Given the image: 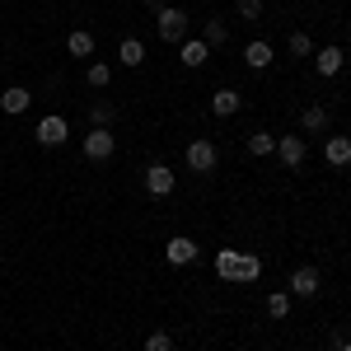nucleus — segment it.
Segmentation results:
<instances>
[{"label": "nucleus", "mask_w": 351, "mask_h": 351, "mask_svg": "<svg viewBox=\"0 0 351 351\" xmlns=\"http://www.w3.org/2000/svg\"><path fill=\"white\" fill-rule=\"evenodd\" d=\"M145 351H173V337L169 332H150L145 337Z\"/></svg>", "instance_id": "b1692460"}, {"label": "nucleus", "mask_w": 351, "mask_h": 351, "mask_svg": "<svg viewBox=\"0 0 351 351\" xmlns=\"http://www.w3.org/2000/svg\"><path fill=\"white\" fill-rule=\"evenodd\" d=\"M337 351H351V342H337Z\"/></svg>", "instance_id": "cd10ccee"}, {"label": "nucleus", "mask_w": 351, "mask_h": 351, "mask_svg": "<svg viewBox=\"0 0 351 351\" xmlns=\"http://www.w3.org/2000/svg\"><path fill=\"white\" fill-rule=\"evenodd\" d=\"M239 14L243 19H258L263 14V0H239Z\"/></svg>", "instance_id": "a878e982"}, {"label": "nucleus", "mask_w": 351, "mask_h": 351, "mask_svg": "<svg viewBox=\"0 0 351 351\" xmlns=\"http://www.w3.org/2000/svg\"><path fill=\"white\" fill-rule=\"evenodd\" d=\"M225 38H230V28L220 24V19H211V24H206V38H202V43H206V47H225Z\"/></svg>", "instance_id": "412c9836"}, {"label": "nucleus", "mask_w": 351, "mask_h": 351, "mask_svg": "<svg viewBox=\"0 0 351 351\" xmlns=\"http://www.w3.org/2000/svg\"><path fill=\"white\" fill-rule=\"evenodd\" d=\"M276 155H281V164L300 169V164H304V141H300V136H276Z\"/></svg>", "instance_id": "1a4fd4ad"}, {"label": "nucleus", "mask_w": 351, "mask_h": 351, "mask_svg": "<svg viewBox=\"0 0 351 351\" xmlns=\"http://www.w3.org/2000/svg\"><path fill=\"white\" fill-rule=\"evenodd\" d=\"M216 276H220V281H258V276H263V263H258L253 253L220 248V253H216Z\"/></svg>", "instance_id": "f257e3e1"}, {"label": "nucleus", "mask_w": 351, "mask_h": 351, "mask_svg": "<svg viewBox=\"0 0 351 351\" xmlns=\"http://www.w3.org/2000/svg\"><path fill=\"white\" fill-rule=\"evenodd\" d=\"M164 258H169L173 267H188V263H197V243L178 234V239H169V243H164Z\"/></svg>", "instance_id": "6e6552de"}, {"label": "nucleus", "mask_w": 351, "mask_h": 351, "mask_svg": "<svg viewBox=\"0 0 351 351\" xmlns=\"http://www.w3.org/2000/svg\"><path fill=\"white\" fill-rule=\"evenodd\" d=\"M145 192H150V197H169V192H173V169H169V164H150V169H145Z\"/></svg>", "instance_id": "20e7f679"}, {"label": "nucleus", "mask_w": 351, "mask_h": 351, "mask_svg": "<svg viewBox=\"0 0 351 351\" xmlns=\"http://www.w3.org/2000/svg\"><path fill=\"white\" fill-rule=\"evenodd\" d=\"M267 314L271 319H286V314H291V295H286V291H271L267 295Z\"/></svg>", "instance_id": "aec40b11"}, {"label": "nucleus", "mask_w": 351, "mask_h": 351, "mask_svg": "<svg viewBox=\"0 0 351 351\" xmlns=\"http://www.w3.org/2000/svg\"><path fill=\"white\" fill-rule=\"evenodd\" d=\"M89 122H94V127H112V104H94V108H89Z\"/></svg>", "instance_id": "5701e85b"}, {"label": "nucleus", "mask_w": 351, "mask_h": 351, "mask_svg": "<svg viewBox=\"0 0 351 351\" xmlns=\"http://www.w3.org/2000/svg\"><path fill=\"white\" fill-rule=\"evenodd\" d=\"M271 150H276V136H267V132H253V136H248V155H258V160H263V155H271Z\"/></svg>", "instance_id": "a211bd4d"}, {"label": "nucleus", "mask_w": 351, "mask_h": 351, "mask_svg": "<svg viewBox=\"0 0 351 351\" xmlns=\"http://www.w3.org/2000/svg\"><path fill=\"white\" fill-rule=\"evenodd\" d=\"M314 61H319V75H337L342 66H347V56H342V47H324V52H314Z\"/></svg>", "instance_id": "f8f14e48"}, {"label": "nucleus", "mask_w": 351, "mask_h": 351, "mask_svg": "<svg viewBox=\"0 0 351 351\" xmlns=\"http://www.w3.org/2000/svg\"><path fill=\"white\" fill-rule=\"evenodd\" d=\"M160 38H164V43H183V38H188V14L164 5V10H160Z\"/></svg>", "instance_id": "f03ea898"}, {"label": "nucleus", "mask_w": 351, "mask_h": 351, "mask_svg": "<svg viewBox=\"0 0 351 351\" xmlns=\"http://www.w3.org/2000/svg\"><path fill=\"white\" fill-rule=\"evenodd\" d=\"M324 160L337 164V169L351 164V136H328V141H324Z\"/></svg>", "instance_id": "9d476101"}, {"label": "nucleus", "mask_w": 351, "mask_h": 351, "mask_svg": "<svg viewBox=\"0 0 351 351\" xmlns=\"http://www.w3.org/2000/svg\"><path fill=\"white\" fill-rule=\"evenodd\" d=\"M117 61H122V66H141V61H145V47H141L136 38H127V43L117 47Z\"/></svg>", "instance_id": "f3484780"}, {"label": "nucleus", "mask_w": 351, "mask_h": 351, "mask_svg": "<svg viewBox=\"0 0 351 351\" xmlns=\"http://www.w3.org/2000/svg\"><path fill=\"white\" fill-rule=\"evenodd\" d=\"M304 132H328V108H319V104H314V108H304Z\"/></svg>", "instance_id": "6ab92c4d"}, {"label": "nucleus", "mask_w": 351, "mask_h": 351, "mask_svg": "<svg viewBox=\"0 0 351 351\" xmlns=\"http://www.w3.org/2000/svg\"><path fill=\"white\" fill-rule=\"evenodd\" d=\"M178 52H183V66H192V71H197V66H206L211 47H206L202 38H183V43H178Z\"/></svg>", "instance_id": "9b49d317"}, {"label": "nucleus", "mask_w": 351, "mask_h": 351, "mask_svg": "<svg viewBox=\"0 0 351 351\" xmlns=\"http://www.w3.org/2000/svg\"><path fill=\"white\" fill-rule=\"evenodd\" d=\"M84 75H89V84H94V89H104V84L112 80V66H104V61H94V66H89Z\"/></svg>", "instance_id": "4be33fe9"}, {"label": "nucleus", "mask_w": 351, "mask_h": 351, "mask_svg": "<svg viewBox=\"0 0 351 351\" xmlns=\"http://www.w3.org/2000/svg\"><path fill=\"white\" fill-rule=\"evenodd\" d=\"M28 104H33V99H28V89H19V84L0 94V108L10 112V117H19V112H28Z\"/></svg>", "instance_id": "ddd939ff"}, {"label": "nucleus", "mask_w": 351, "mask_h": 351, "mask_svg": "<svg viewBox=\"0 0 351 351\" xmlns=\"http://www.w3.org/2000/svg\"><path fill=\"white\" fill-rule=\"evenodd\" d=\"M66 136H71V127H66V117H43V122H38V141H43V145H47V150H52V145H61V141H66Z\"/></svg>", "instance_id": "0eeeda50"}, {"label": "nucleus", "mask_w": 351, "mask_h": 351, "mask_svg": "<svg viewBox=\"0 0 351 351\" xmlns=\"http://www.w3.org/2000/svg\"><path fill=\"white\" fill-rule=\"evenodd\" d=\"M216 145L211 141H188V169H197V173H211L216 169Z\"/></svg>", "instance_id": "7ed1b4c3"}, {"label": "nucleus", "mask_w": 351, "mask_h": 351, "mask_svg": "<svg viewBox=\"0 0 351 351\" xmlns=\"http://www.w3.org/2000/svg\"><path fill=\"white\" fill-rule=\"evenodd\" d=\"M291 52H295V56H309V52H314L309 33H291Z\"/></svg>", "instance_id": "393cba45"}, {"label": "nucleus", "mask_w": 351, "mask_h": 351, "mask_svg": "<svg viewBox=\"0 0 351 351\" xmlns=\"http://www.w3.org/2000/svg\"><path fill=\"white\" fill-rule=\"evenodd\" d=\"M319 286H324V276H319V267H295V271H291V291H295L300 300L319 295Z\"/></svg>", "instance_id": "39448f33"}, {"label": "nucleus", "mask_w": 351, "mask_h": 351, "mask_svg": "<svg viewBox=\"0 0 351 351\" xmlns=\"http://www.w3.org/2000/svg\"><path fill=\"white\" fill-rule=\"evenodd\" d=\"M243 61H248L253 71H267L271 66V47L267 43H248V47H243Z\"/></svg>", "instance_id": "dca6fc26"}, {"label": "nucleus", "mask_w": 351, "mask_h": 351, "mask_svg": "<svg viewBox=\"0 0 351 351\" xmlns=\"http://www.w3.org/2000/svg\"><path fill=\"white\" fill-rule=\"evenodd\" d=\"M66 52L71 56H94V33H89V28H75V33H71V38H66Z\"/></svg>", "instance_id": "4468645a"}, {"label": "nucleus", "mask_w": 351, "mask_h": 351, "mask_svg": "<svg viewBox=\"0 0 351 351\" xmlns=\"http://www.w3.org/2000/svg\"><path fill=\"white\" fill-rule=\"evenodd\" d=\"M145 10H155V14H160V10H164V0H145Z\"/></svg>", "instance_id": "bb28decb"}, {"label": "nucleus", "mask_w": 351, "mask_h": 351, "mask_svg": "<svg viewBox=\"0 0 351 351\" xmlns=\"http://www.w3.org/2000/svg\"><path fill=\"white\" fill-rule=\"evenodd\" d=\"M112 145H117V141H112L108 127H94V132L84 136V155H89V160H108Z\"/></svg>", "instance_id": "423d86ee"}, {"label": "nucleus", "mask_w": 351, "mask_h": 351, "mask_svg": "<svg viewBox=\"0 0 351 351\" xmlns=\"http://www.w3.org/2000/svg\"><path fill=\"white\" fill-rule=\"evenodd\" d=\"M211 112H216V117H234V112H239V94H234V89H216V94H211Z\"/></svg>", "instance_id": "2eb2a0df"}]
</instances>
